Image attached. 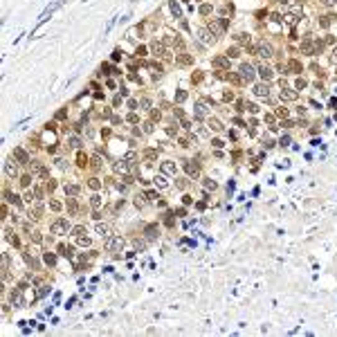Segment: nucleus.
I'll return each instance as SVG.
<instances>
[{"label": "nucleus", "mask_w": 337, "mask_h": 337, "mask_svg": "<svg viewBox=\"0 0 337 337\" xmlns=\"http://www.w3.org/2000/svg\"><path fill=\"white\" fill-rule=\"evenodd\" d=\"M225 27H227V18H223V20H211L209 23V32L216 34V36H220V34L225 32Z\"/></svg>", "instance_id": "obj_1"}, {"label": "nucleus", "mask_w": 337, "mask_h": 337, "mask_svg": "<svg viewBox=\"0 0 337 337\" xmlns=\"http://www.w3.org/2000/svg\"><path fill=\"white\" fill-rule=\"evenodd\" d=\"M52 234H56V236L67 234V220H63V218L54 220V223H52Z\"/></svg>", "instance_id": "obj_2"}, {"label": "nucleus", "mask_w": 337, "mask_h": 337, "mask_svg": "<svg viewBox=\"0 0 337 337\" xmlns=\"http://www.w3.org/2000/svg\"><path fill=\"white\" fill-rule=\"evenodd\" d=\"M124 247V238L121 236H115V238H108L106 240V249H110V252H117V249Z\"/></svg>", "instance_id": "obj_3"}, {"label": "nucleus", "mask_w": 337, "mask_h": 337, "mask_svg": "<svg viewBox=\"0 0 337 337\" xmlns=\"http://www.w3.org/2000/svg\"><path fill=\"white\" fill-rule=\"evenodd\" d=\"M240 76H243L247 83H252L254 81V67L249 65V63H243V65H240Z\"/></svg>", "instance_id": "obj_4"}, {"label": "nucleus", "mask_w": 337, "mask_h": 337, "mask_svg": "<svg viewBox=\"0 0 337 337\" xmlns=\"http://www.w3.org/2000/svg\"><path fill=\"white\" fill-rule=\"evenodd\" d=\"M256 54H258V56H263V59H270V56L274 54V50H272V45H270V43H258Z\"/></svg>", "instance_id": "obj_5"}, {"label": "nucleus", "mask_w": 337, "mask_h": 337, "mask_svg": "<svg viewBox=\"0 0 337 337\" xmlns=\"http://www.w3.org/2000/svg\"><path fill=\"white\" fill-rule=\"evenodd\" d=\"M258 74H261V79L270 81V79H272V67H267V65H258Z\"/></svg>", "instance_id": "obj_6"}, {"label": "nucleus", "mask_w": 337, "mask_h": 337, "mask_svg": "<svg viewBox=\"0 0 337 337\" xmlns=\"http://www.w3.org/2000/svg\"><path fill=\"white\" fill-rule=\"evenodd\" d=\"M281 99H283V101H294V99H297V92L290 90V88H285V90H281Z\"/></svg>", "instance_id": "obj_7"}, {"label": "nucleus", "mask_w": 337, "mask_h": 337, "mask_svg": "<svg viewBox=\"0 0 337 337\" xmlns=\"http://www.w3.org/2000/svg\"><path fill=\"white\" fill-rule=\"evenodd\" d=\"M214 65H216V67H227V65H229V56H227V54H225V56H216V59H214Z\"/></svg>", "instance_id": "obj_8"}, {"label": "nucleus", "mask_w": 337, "mask_h": 337, "mask_svg": "<svg viewBox=\"0 0 337 337\" xmlns=\"http://www.w3.org/2000/svg\"><path fill=\"white\" fill-rule=\"evenodd\" d=\"M162 173L173 175V173H175V164H173V162H162Z\"/></svg>", "instance_id": "obj_9"}, {"label": "nucleus", "mask_w": 337, "mask_h": 337, "mask_svg": "<svg viewBox=\"0 0 337 337\" xmlns=\"http://www.w3.org/2000/svg\"><path fill=\"white\" fill-rule=\"evenodd\" d=\"M254 94H256V97H267L270 90H267L265 83H261V85H256V88H254Z\"/></svg>", "instance_id": "obj_10"}, {"label": "nucleus", "mask_w": 337, "mask_h": 337, "mask_svg": "<svg viewBox=\"0 0 337 337\" xmlns=\"http://www.w3.org/2000/svg\"><path fill=\"white\" fill-rule=\"evenodd\" d=\"M207 126L214 130V133H220V130H223V124H220L218 119H209V121H207Z\"/></svg>", "instance_id": "obj_11"}, {"label": "nucleus", "mask_w": 337, "mask_h": 337, "mask_svg": "<svg viewBox=\"0 0 337 337\" xmlns=\"http://www.w3.org/2000/svg\"><path fill=\"white\" fill-rule=\"evenodd\" d=\"M11 303H14L16 308H25V299L20 297V292H16V294L11 297Z\"/></svg>", "instance_id": "obj_12"}, {"label": "nucleus", "mask_w": 337, "mask_h": 337, "mask_svg": "<svg viewBox=\"0 0 337 337\" xmlns=\"http://www.w3.org/2000/svg\"><path fill=\"white\" fill-rule=\"evenodd\" d=\"M153 54L155 56H164V43H153Z\"/></svg>", "instance_id": "obj_13"}, {"label": "nucleus", "mask_w": 337, "mask_h": 337, "mask_svg": "<svg viewBox=\"0 0 337 337\" xmlns=\"http://www.w3.org/2000/svg\"><path fill=\"white\" fill-rule=\"evenodd\" d=\"M5 173H7V175H16V164H14L11 160L5 162Z\"/></svg>", "instance_id": "obj_14"}, {"label": "nucleus", "mask_w": 337, "mask_h": 337, "mask_svg": "<svg viewBox=\"0 0 337 337\" xmlns=\"http://www.w3.org/2000/svg\"><path fill=\"white\" fill-rule=\"evenodd\" d=\"M14 155H16L18 160H20L23 164H27V162H30V157H27V153H25L23 148H16V151H14Z\"/></svg>", "instance_id": "obj_15"}, {"label": "nucleus", "mask_w": 337, "mask_h": 337, "mask_svg": "<svg viewBox=\"0 0 337 337\" xmlns=\"http://www.w3.org/2000/svg\"><path fill=\"white\" fill-rule=\"evenodd\" d=\"M169 5H171V11H173V16H175V18H182V11H180V5L175 2V0H171Z\"/></svg>", "instance_id": "obj_16"}, {"label": "nucleus", "mask_w": 337, "mask_h": 337, "mask_svg": "<svg viewBox=\"0 0 337 337\" xmlns=\"http://www.w3.org/2000/svg\"><path fill=\"white\" fill-rule=\"evenodd\" d=\"M184 169H187V173H189V175H198V164H191V162H187V164H184Z\"/></svg>", "instance_id": "obj_17"}, {"label": "nucleus", "mask_w": 337, "mask_h": 337, "mask_svg": "<svg viewBox=\"0 0 337 337\" xmlns=\"http://www.w3.org/2000/svg\"><path fill=\"white\" fill-rule=\"evenodd\" d=\"M288 70H292L294 74L301 72V63H299V61H290V63H288Z\"/></svg>", "instance_id": "obj_18"}, {"label": "nucleus", "mask_w": 337, "mask_h": 337, "mask_svg": "<svg viewBox=\"0 0 337 337\" xmlns=\"http://www.w3.org/2000/svg\"><path fill=\"white\" fill-rule=\"evenodd\" d=\"M301 50H303L306 54H315V47L310 45V41H303V43H301Z\"/></svg>", "instance_id": "obj_19"}, {"label": "nucleus", "mask_w": 337, "mask_h": 337, "mask_svg": "<svg viewBox=\"0 0 337 337\" xmlns=\"http://www.w3.org/2000/svg\"><path fill=\"white\" fill-rule=\"evenodd\" d=\"M178 63H180V65H189V63H191V56H189V54H180V56H178Z\"/></svg>", "instance_id": "obj_20"}, {"label": "nucleus", "mask_w": 337, "mask_h": 337, "mask_svg": "<svg viewBox=\"0 0 337 337\" xmlns=\"http://www.w3.org/2000/svg\"><path fill=\"white\" fill-rule=\"evenodd\" d=\"M5 234H7V240H9V243H14V245H18V238L14 236V232H11V229H7Z\"/></svg>", "instance_id": "obj_21"}, {"label": "nucleus", "mask_w": 337, "mask_h": 337, "mask_svg": "<svg viewBox=\"0 0 337 337\" xmlns=\"http://www.w3.org/2000/svg\"><path fill=\"white\" fill-rule=\"evenodd\" d=\"M97 232H99L101 236H108L110 229H108V225H101V223H99V225H97Z\"/></svg>", "instance_id": "obj_22"}, {"label": "nucleus", "mask_w": 337, "mask_h": 337, "mask_svg": "<svg viewBox=\"0 0 337 337\" xmlns=\"http://www.w3.org/2000/svg\"><path fill=\"white\" fill-rule=\"evenodd\" d=\"M155 232H157V227H155V225H148V227H146V234H148V238H155V236H157Z\"/></svg>", "instance_id": "obj_23"}, {"label": "nucleus", "mask_w": 337, "mask_h": 337, "mask_svg": "<svg viewBox=\"0 0 337 337\" xmlns=\"http://www.w3.org/2000/svg\"><path fill=\"white\" fill-rule=\"evenodd\" d=\"M45 263H47V265H54V263H56V256L47 252V254H45Z\"/></svg>", "instance_id": "obj_24"}, {"label": "nucleus", "mask_w": 337, "mask_h": 337, "mask_svg": "<svg viewBox=\"0 0 337 337\" xmlns=\"http://www.w3.org/2000/svg\"><path fill=\"white\" fill-rule=\"evenodd\" d=\"M227 56H229V59H236V56H240L238 47H232V50H227Z\"/></svg>", "instance_id": "obj_25"}, {"label": "nucleus", "mask_w": 337, "mask_h": 337, "mask_svg": "<svg viewBox=\"0 0 337 337\" xmlns=\"http://www.w3.org/2000/svg\"><path fill=\"white\" fill-rule=\"evenodd\" d=\"M285 23H288V25H297V16H294V14H288V16H285Z\"/></svg>", "instance_id": "obj_26"}, {"label": "nucleus", "mask_w": 337, "mask_h": 337, "mask_svg": "<svg viewBox=\"0 0 337 337\" xmlns=\"http://www.w3.org/2000/svg\"><path fill=\"white\" fill-rule=\"evenodd\" d=\"M65 191H67L70 196H74L76 191H79V187H74V184H65Z\"/></svg>", "instance_id": "obj_27"}, {"label": "nucleus", "mask_w": 337, "mask_h": 337, "mask_svg": "<svg viewBox=\"0 0 337 337\" xmlns=\"http://www.w3.org/2000/svg\"><path fill=\"white\" fill-rule=\"evenodd\" d=\"M200 38H202L205 43H211V36H209V32H207V30H202V32H200Z\"/></svg>", "instance_id": "obj_28"}, {"label": "nucleus", "mask_w": 337, "mask_h": 337, "mask_svg": "<svg viewBox=\"0 0 337 337\" xmlns=\"http://www.w3.org/2000/svg\"><path fill=\"white\" fill-rule=\"evenodd\" d=\"M148 67H151V70H153V72H155V74H157V76H160V74H162V67H160V65H157V63H148Z\"/></svg>", "instance_id": "obj_29"}, {"label": "nucleus", "mask_w": 337, "mask_h": 337, "mask_svg": "<svg viewBox=\"0 0 337 337\" xmlns=\"http://www.w3.org/2000/svg\"><path fill=\"white\" fill-rule=\"evenodd\" d=\"M200 14H202V16H209V14H211V7H209V5H202V7H200Z\"/></svg>", "instance_id": "obj_30"}, {"label": "nucleus", "mask_w": 337, "mask_h": 337, "mask_svg": "<svg viewBox=\"0 0 337 337\" xmlns=\"http://www.w3.org/2000/svg\"><path fill=\"white\" fill-rule=\"evenodd\" d=\"M155 187H160V189H164V187H166V182H164V178H155Z\"/></svg>", "instance_id": "obj_31"}, {"label": "nucleus", "mask_w": 337, "mask_h": 337, "mask_svg": "<svg viewBox=\"0 0 337 337\" xmlns=\"http://www.w3.org/2000/svg\"><path fill=\"white\" fill-rule=\"evenodd\" d=\"M99 187H101V182H99L97 178H92V180H90V189H99Z\"/></svg>", "instance_id": "obj_32"}, {"label": "nucleus", "mask_w": 337, "mask_h": 337, "mask_svg": "<svg viewBox=\"0 0 337 337\" xmlns=\"http://www.w3.org/2000/svg\"><path fill=\"white\" fill-rule=\"evenodd\" d=\"M236 41H238V43H247V41H249V36H245V34H238V36H236Z\"/></svg>", "instance_id": "obj_33"}, {"label": "nucleus", "mask_w": 337, "mask_h": 337, "mask_svg": "<svg viewBox=\"0 0 337 337\" xmlns=\"http://www.w3.org/2000/svg\"><path fill=\"white\" fill-rule=\"evenodd\" d=\"M196 112H198V115H205V103H202V101L196 106Z\"/></svg>", "instance_id": "obj_34"}, {"label": "nucleus", "mask_w": 337, "mask_h": 337, "mask_svg": "<svg viewBox=\"0 0 337 337\" xmlns=\"http://www.w3.org/2000/svg\"><path fill=\"white\" fill-rule=\"evenodd\" d=\"M330 25V16H324L321 18V27H328Z\"/></svg>", "instance_id": "obj_35"}, {"label": "nucleus", "mask_w": 337, "mask_h": 337, "mask_svg": "<svg viewBox=\"0 0 337 337\" xmlns=\"http://www.w3.org/2000/svg\"><path fill=\"white\" fill-rule=\"evenodd\" d=\"M121 59V50H115L112 52V61H119Z\"/></svg>", "instance_id": "obj_36"}, {"label": "nucleus", "mask_w": 337, "mask_h": 337, "mask_svg": "<svg viewBox=\"0 0 337 337\" xmlns=\"http://www.w3.org/2000/svg\"><path fill=\"white\" fill-rule=\"evenodd\" d=\"M30 180H32L30 175H23V180H20V184H23V187H30Z\"/></svg>", "instance_id": "obj_37"}, {"label": "nucleus", "mask_w": 337, "mask_h": 337, "mask_svg": "<svg viewBox=\"0 0 337 337\" xmlns=\"http://www.w3.org/2000/svg\"><path fill=\"white\" fill-rule=\"evenodd\" d=\"M101 205V198L99 196H92V207H99Z\"/></svg>", "instance_id": "obj_38"}, {"label": "nucleus", "mask_w": 337, "mask_h": 337, "mask_svg": "<svg viewBox=\"0 0 337 337\" xmlns=\"http://www.w3.org/2000/svg\"><path fill=\"white\" fill-rule=\"evenodd\" d=\"M83 232H85V227H81V225H79V227H74V236H81Z\"/></svg>", "instance_id": "obj_39"}, {"label": "nucleus", "mask_w": 337, "mask_h": 337, "mask_svg": "<svg viewBox=\"0 0 337 337\" xmlns=\"http://www.w3.org/2000/svg\"><path fill=\"white\" fill-rule=\"evenodd\" d=\"M70 144L76 148V146H81V139H79V137H72V139H70Z\"/></svg>", "instance_id": "obj_40"}, {"label": "nucleus", "mask_w": 337, "mask_h": 337, "mask_svg": "<svg viewBox=\"0 0 337 337\" xmlns=\"http://www.w3.org/2000/svg\"><path fill=\"white\" fill-rule=\"evenodd\" d=\"M30 236H32L34 243H41V234H38V232H34V234H30Z\"/></svg>", "instance_id": "obj_41"}, {"label": "nucleus", "mask_w": 337, "mask_h": 337, "mask_svg": "<svg viewBox=\"0 0 337 337\" xmlns=\"http://www.w3.org/2000/svg\"><path fill=\"white\" fill-rule=\"evenodd\" d=\"M85 162H88V157H85L83 153H79V164H81V166H85Z\"/></svg>", "instance_id": "obj_42"}, {"label": "nucleus", "mask_w": 337, "mask_h": 337, "mask_svg": "<svg viewBox=\"0 0 337 337\" xmlns=\"http://www.w3.org/2000/svg\"><path fill=\"white\" fill-rule=\"evenodd\" d=\"M276 115H279V117H288V110H285V108H279Z\"/></svg>", "instance_id": "obj_43"}, {"label": "nucleus", "mask_w": 337, "mask_h": 337, "mask_svg": "<svg viewBox=\"0 0 337 337\" xmlns=\"http://www.w3.org/2000/svg\"><path fill=\"white\" fill-rule=\"evenodd\" d=\"M297 88H299V90L306 88V81H303V79H297Z\"/></svg>", "instance_id": "obj_44"}, {"label": "nucleus", "mask_w": 337, "mask_h": 337, "mask_svg": "<svg viewBox=\"0 0 337 337\" xmlns=\"http://www.w3.org/2000/svg\"><path fill=\"white\" fill-rule=\"evenodd\" d=\"M178 189H187V180H178Z\"/></svg>", "instance_id": "obj_45"}, {"label": "nucleus", "mask_w": 337, "mask_h": 337, "mask_svg": "<svg viewBox=\"0 0 337 337\" xmlns=\"http://www.w3.org/2000/svg\"><path fill=\"white\" fill-rule=\"evenodd\" d=\"M79 245H90V240L83 238V236H79Z\"/></svg>", "instance_id": "obj_46"}, {"label": "nucleus", "mask_w": 337, "mask_h": 337, "mask_svg": "<svg viewBox=\"0 0 337 337\" xmlns=\"http://www.w3.org/2000/svg\"><path fill=\"white\" fill-rule=\"evenodd\" d=\"M142 198H144V196H137V198H135V205H137V207L144 205V200H142Z\"/></svg>", "instance_id": "obj_47"}, {"label": "nucleus", "mask_w": 337, "mask_h": 337, "mask_svg": "<svg viewBox=\"0 0 337 337\" xmlns=\"http://www.w3.org/2000/svg\"><path fill=\"white\" fill-rule=\"evenodd\" d=\"M187 99V92H178V101H184Z\"/></svg>", "instance_id": "obj_48"}, {"label": "nucleus", "mask_w": 337, "mask_h": 337, "mask_svg": "<svg viewBox=\"0 0 337 337\" xmlns=\"http://www.w3.org/2000/svg\"><path fill=\"white\" fill-rule=\"evenodd\" d=\"M247 110H249V112H256L258 108H256V106H254V103H247Z\"/></svg>", "instance_id": "obj_49"}, {"label": "nucleus", "mask_w": 337, "mask_h": 337, "mask_svg": "<svg viewBox=\"0 0 337 337\" xmlns=\"http://www.w3.org/2000/svg\"><path fill=\"white\" fill-rule=\"evenodd\" d=\"M211 144H214L216 148H220V146H223V139H214V142H211Z\"/></svg>", "instance_id": "obj_50"}, {"label": "nucleus", "mask_w": 337, "mask_h": 337, "mask_svg": "<svg viewBox=\"0 0 337 337\" xmlns=\"http://www.w3.org/2000/svg\"><path fill=\"white\" fill-rule=\"evenodd\" d=\"M205 187H207V189H216V182H209V180H207V182H205Z\"/></svg>", "instance_id": "obj_51"}, {"label": "nucleus", "mask_w": 337, "mask_h": 337, "mask_svg": "<svg viewBox=\"0 0 337 337\" xmlns=\"http://www.w3.org/2000/svg\"><path fill=\"white\" fill-rule=\"evenodd\" d=\"M166 133H169V135H175V133H178V128H173V126H169V128H166Z\"/></svg>", "instance_id": "obj_52"}, {"label": "nucleus", "mask_w": 337, "mask_h": 337, "mask_svg": "<svg viewBox=\"0 0 337 337\" xmlns=\"http://www.w3.org/2000/svg\"><path fill=\"white\" fill-rule=\"evenodd\" d=\"M335 56H337V47H335Z\"/></svg>", "instance_id": "obj_53"}]
</instances>
